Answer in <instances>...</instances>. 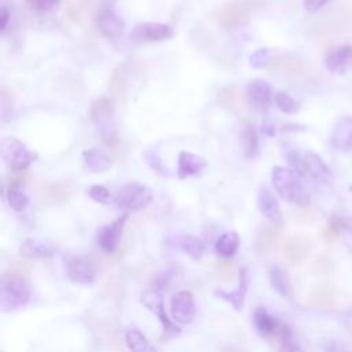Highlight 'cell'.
I'll return each instance as SVG.
<instances>
[{"label": "cell", "mask_w": 352, "mask_h": 352, "mask_svg": "<svg viewBox=\"0 0 352 352\" xmlns=\"http://www.w3.org/2000/svg\"><path fill=\"white\" fill-rule=\"evenodd\" d=\"M272 184L282 199L298 206H307L309 204V191L294 169L274 166Z\"/></svg>", "instance_id": "6da1fadb"}, {"label": "cell", "mask_w": 352, "mask_h": 352, "mask_svg": "<svg viewBox=\"0 0 352 352\" xmlns=\"http://www.w3.org/2000/svg\"><path fill=\"white\" fill-rule=\"evenodd\" d=\"M265 7V0H228L212 11V18L224 28H238L249 22L250 16Z\"/></svg>", "instance_id": "7a4b0ae2"}, {"label": "cell", "mask_w": 352, "mask_h": 352, "mask_svg": "<svg viewBox=\"0 0 352 352\" xmlns=\"http://www.w3.org/2000/svg\"><path fill=\"white\" fill-rule=\"evenodd\" d=\"M32 297L29 283L18 274H6L0 285V308L12 312L25 307Z\"/></svg>", "instance_id": "3957f363"}, {"label": "cell", "mask_w": 352, "mask_h": 352, "mask_svg": "<svg viewBox=\"0 0 352 352\" xmlns=\"http://www.w3.org/2000/svg\"><path fill=\"white\" fill-rule=\"evenodd\" d=\"M0 153L11 170H25L37 157L36 153L15 138H4L0 143Z\"/></svg>", "instance_id": "277c9868"}, {"label": "cell", "mask_w": 352, "mask_h": 352, "mask_svg": "<svg viewBox=\"0 0 352 352\" xmlns=\"http://www.w3.org/2000/svg\"><path fill=\"white\" fill-rule=\"evenodd\" d=\"M114 104L110 98H100L91 106V120L100 131L106 144L113 146L117 142V135L113 124Z\"/></svg>", "instance_id": "5b68a950"}, {"label": "cell", "mask_w": 352, "mask_h": 352, "mask_svg": "<svg viewBox=\"0 0 352 352\" xmlns=\"http://www.w3.org/2000/svg\"><path fill=\"white\" fill-rule=\"evenodd\" d=\"M153 199L151 190L140 183L132 182L125 184L116 195V204L128 210H140Z\"/></svg>", "instance_id": "8992f818"}, {"label": "cell", "mask_w": 352, "mask_h": 352, "mask_svg": "<svg viewBox=\"0 0 352 352\" xmlns=\"http://www.w3.org/2000/svg\"><path fill=\"white\" fill-rule=\"evenodd\" d=\"M140 301L160 319L162 324V340H170L180 334V329L169 319L168 314L165 312L161 293L155 290H144L140 296Z\"/></svg>", "instance_id": "52a82bcc"}, {"label": "cell", "mask_w": 352, "mask_h": 352, "mask_svg": "<svg viewBox=\"0 0 352 352\" xmlns=\"http://www.w3.org/2000/svg\"><path fill=\"white\" fill-rule=\"evenodd\" d=\"M169 307H170L172 318L177 323L187 324L195 319L197 308H195L194 297H192L191 292H188V290L176 292L170 297Z\"/></svg>", "instance_id": "ba28073f"}, {"label": "cell", "mask_w": 352, "mask_h": 352, "mask_svg": "<svg viewBox=\"0 0 352 352\" xmlns=\"http://www.w3.org/2000/svg\"><path fill=\"white\" fill-rule=\"evenodd\" d=\"M253 323H254L256 330L263 337H268V338H272L276 341H279L287 333L286 330L290 329L286 324H283L282 322H279L276 318L270 315L267 312V309L263 307L256 308V311L253 314Z\"/></svg>", "instance_id": "9c48e42d"}, {"label": "cell", "mask_w": 352, "mask_h": 352, "mask_svg": "<svg viewBox=\"0 0 352 352\" xmlns=\"http://www.w3.org/2000/svg\"><path fill=\"white\" fill-rule=\"evenodd\" d=\"M173 36L170 26L157 22H146L136 25L131 33L129 38L133 43H148V41H161L168 40Z\"/></svg>", "instance_id": "30bf717a"}, {"label": "cell", "mask_w": 352, "mask_h": 352, "mask_svg": "<svg viewBox=\"0 0 352 352\" xmlns=\"http://www.w3.org/2000/svg\"><path fill=\"white\" fill-rule=\"evenodd\" d=\"M73 194V187L67 182H47L37 190V199L43 205H59Z\"/></svg>", "instance_id": "8fae6325"}, {"label": "cell", "mask_w": 352, "mask_h": 352, "mask_svg": "<svg viewBox=\"0 0 352 352\" xmlns=\"http://www.w3.org/2000/svg\"><path fill=\"white\" fill-rule=\"evenodd\" d=\"M67 278L74 283L89 285L96 279V270L92 263L82 257H69L65 260Z\"/></svg>", "instance_id": "7c38bea8"}, {"label": "cell", "mask_w": 352, "mask_h": 352, "mask_svg": "<svg viewBox=\"0 0 352 352\" xmlns=\"http://www.w3.org/2000/svg\"><path fill=\"white\" fill-rule=\"evenodd\" d=\"M126 219H128V213H124L117 220H114L113 223L102 227L98 231L96 241H98V245L100 246V249L103 252L113 253L117 249V246L120 243V239H121V235H122L124 226L126 223Z\"/></svg>", "instance_id": "4fadbf2b"}, {"label": "cell", "mask_w": 352, "mask_h": 352, "mask_svg": "<svg viewBox=\"0 0 352 352\" xmlns=\"http://www.w3.org/2000/svg\"><path fill=\"white\" fill-rule=\"evenodd\" d=\"M246 98L248 103L252 104L257 111L265 113L270 109L272 100L271 85L265 80L256 78L246 88Z\"/></svg>", "instance_id": "5bb4252c"}, {"label": "cell", "mask_w": 352, "mask_h": 352, "mask_svg": "<svg viewBox=\"0 0 352 352\" xmlns=\"http://www.w3.org/2000/svg\"><path fill=\"white\" fill-rule=\"evenodd\" d=\"M249 271L248 268H241L239 272H238V286L234 289V290H223V289H216L214 290V294L230 302L235 311H241L243 309V304H245V296H246V292H248V287H249Z\"/></svg>", "instance_id": "9a60e30c"}, {"label": "cell", "mask_w": 352, "mask_h": 352, "mask_svg": "<svg viewBox=\"0 0 352 352\" xmlns=\"http://www.w3.org/2000/svg\"><path fill=\"white\" fill-rule=\"evenodd\" d=\"M324 66L329 72L344 74L352 66V45H340L330 50L324 56Z\"/></svg>", "instance_id": "2e32d148"}, {"label": "cell", "mask_w": 352, "mask_h": 352, "mask_svg": "<svg viewBox=\"0 0 352 352\" xmlns=\"http://www.w3.org/2000/svg\"><path fill=\"white\" fill-rule=\"evenodd\" d=\"M330 142L338 151H348L352 148V116H344L334 124Z\"/></svg>", "instance_id": "e0dca14e"}, {"label": "cell", "mask_w": 352, "mask_h": 352, "mask_svg": "<svg viewBox=\"0 0 352 352\" xmlns=\"http://www.w3.org/2000/svg\"><path fill=\"white\" fill-rule=\"evenodd\" d=\"M257 205L261 214L270 220L274 226L279 227L282 224V212L275 195L267 188L261 187L257 194Z\"/></svg>", "instance_id": "ac0fdd59"}, {"label": "cell", "mask_w": 352, "mask_h": 352, "mask_svg": "<svg viewBox=\"0 0 352 352\" xmlns=\"http://www.w3.org/2000/svg\"><path fill=\"white\" fill-rule=\"evenodd\" d=\"M311 250H312V242L308 236H304V235L290 236L283 246L285 257L293 264H298L302 260H305L309 256Z\"/></svg>", "instance_id": "d6986e66"}, {"label": "cell", "mask_w": 352, "mask_h": 352, "mask_svg": "<svg viewBox=\"0 0 352 352\" xmlns=\"http://www.w3.org/2000/svg\"><path fill=\"white\" fill-rule=\"evenodd\" d=\"M217 100L219 104L227 111H235L241 107H245L248 103L246 94H243L242 89L234 84L220 88L217 92Z\"/></svg>", "instance_id": "ffe728a7"}, {"label": "cell", "mask_w": 352, "mask_h": 352, "mask_svg": "<svg viewBox=\"0 0 352 352\" xmlns=\"http://www.w3.org/2000/svg\"><path fill=\"white\" fill-rule=\"evenodd\" d=\"M96 25L100 33L111 40H117L124 30V22L111 10H103L98 14Z\"/></svg>", "instance_id": "44dd1931"}, {"label": "cell", "mask_w": 352, "mask_h": 352, "mask_svg": "<svg viewBox=\"0 0 352 352\" xmlns=\"http://www.w3.org/2000/svg\"><path fill=\"white\" fill-rule=\"evenodd\" d=\"M206 166V161L190 151H180L179 153V162H177V175L180 179H186L188 176L199 173Z\"/></svg>", "instance_id": "7402d4cb"}, {"label": "cell", "mask_w": 352, "mask_h": 352, "mask_svg": "<svg viewBox=\"0 0 352 352\" xmlns=\"http://www.w3.org/2000/svg\"><path fill=\"white\" fill-rule=\"evenodd\" d=\"M305 172L318 182H327L331 176L330 168L316 153H305L304 155Z\"/></svg>", "instance_id": "603a6c76"}, {"label": "cell", "mask_w": 352, "mask_h": 352, "mask_svg": "<svg viewBox=\"0 0 352 352\" xmlns=\"http://www.w3.org/2000/svg\"><path fill=\"white\" fill-rule=\"evenodd\" d=\"M85 166L94 173L107 172L111 168V158L99 148H89L82 153Z\"/></svg>", "instance_id": "cb8c5ba5"}, {"label": "cell", "mask_w": 352, "mask_h": 352, "mask_svg": "<svg viewBox=\"0 0 352 352\" xmlns=\"http://www.w3.org/2000/svg\"><path fill=\"white\" fill-rule=\"evenodd\" d=\"M19 252L22 256L28 258H47L54 254L52 246L36 239H29V238L21 243Z\"/></svg>", "instance_id": "d4e9b609"}, {"label": "cell", "mask_w": 352, "mask_h": 352, "mask_svg": "<svg viewBox=\"0 0 352 352\" xmlns=\"http://www.w3.org/2000/svg\"><path fill=\"white\" fill-rule=\"evenodd\" d=\"M270 283L274 290L280 294L282 297H289L292 293V285L287 274L278 265H271L268 270Z\"/></svg>", "instance_id": "484cf974"}, {"label": "cell", "mask_w": 352, "mask_h": 352, "mask_svg": "<svg viewBox=\"0 0 352 352\" xmlns=\"http://www.w3.org/2000/svg\"><path fill=\"white\" fill-rule=\"evenodd\" d=\"M267 69L271 73L280 72V73H289V74H300L307 72L309 66L305 62L297 60V59H274L267 65Z\"/></svg>", "instance_id": "4316f807"}, {"label": "cell", "mask_w": 352, "mask_h": 352, "mask_svg": "<svg viewBox=\"0 0 352 352\" xmlns=\"http://www.w3.org/2000/svg\"><path fill=\"white\" fill-rule=\"evenodd\" d=\"M241 146L242 151L248 158H252L257 153L258 147V138L254 126L250 122H245L241 131Z\"/></svg>", "instance_id": "83f0119b"}, {"label": "cell", "mask_w": 352, "mask_h": 352, "mask_svg": "<svg viewBox=\"0 0 352 352\" xmlns=\"http://www.w3.org/2000/svg\"><path fill=\"white\" fill-rule=\"evenodd\" d=\"M239 246V236L235 231H227L223 235H220V238L216 242V252L228 258L232 257Z\"/></svg>", "instance_id": "f1b7e54d"}, {"label": "cell", "mask_w": 352, "mask_h": 352, "mask_svg": "<svg viewBox=\"0 0 352 352\" xmlns=\"http://www.w3.org/2000/svg\"><path fill=\"white\" fill-rule=\"evenodd\" d=\"M125 344L131 352H157L148 340L136 329L125 333Z\"/></svg>", "instance_id": "f546056e"}, {"label": "cell", "mask_w": 352, "mask_h": 352, "mask_svg": "<svg viewBox=\"0 0 352 352\" xmlns=\"http://www.w3.org/2000/svg\"><path fill=\"white\" fill-rule=\"evenodd\" d=\"M349 231V224L348 220L340 214H333L329 220L327 224L323 230V238L327 242L334 241L340 234Z\"/></svg>", "instance_id": "4dcf8cb0"}, {"label": "cell", "mask_w": 352, "mask_h": 352, "mask_svg": "<svg viewBox=\"0 0 352 352\" xmlns=\"http://www.w3.org/2000/svg\"><path fill=\"white\" fill-rule=\"evenodd\" d=\"M176 243L184 253H187L194 260L199 258L205 249L204 242L194 235H180V236H177Z\"/></svg>", "instance_id": "1f68e13d"}, {"label": "cell", "mask_w": 352, "mask_h": 352, "mask_svg": "<svg viewBox=\"0 0 352 352\" xmlns=\"http://www.w3.org/2000/svg\"><path fill=\"white\" fill-rule=\"evenodd\" d=\"M6 197H7V202H8L10 208L16 212L26 209V206L29 204V199H28L26 194L23 192L22 186H18V184H8Z\"/></svg>", "instance_id": "d6a6232c"}, {"label": "cell", "mask_w": 352, "mask_h": 352, "mask_svg": "<svg viewBox=\"0 0 352 352\" xmlns=\"http://www.w3.org/2000/svg\"><path fill=\"white\" fill-rule=\"evenodd\" d=\"M274 100H275V104L276 107L286 113V114H294L298 111L300 109V104L297 100H294L289 94L286 92H276L275 96H274Z\"/></svg>", "instance_id": "836d02e7"}, {"label": "cell", "mask_w": 352, "mask_h": 352, "mask_svg": "<svg viewBox=\"0 0 352 352\" xmlns=\"http://www.w3.org/2000/svg\"><path fill=\"white\" fill-rule=\"evenodd\" d=\"M88 195L99 202V204H109L111 197H110V191L104 187V186H99V184H95V186H91L88 188Z\"/></svg>", "instance_id": "e575fe53"}, {"label": "cell", "mask_w": 352, "mask_h": 352, "mask_svg": "<svg viewBox=\"0 0 352 352\" xmlns=\"http://www.w3.org/2000/svg\"><path fill=\"white\" fill-rule=\"evenodd\" d=\"M25 1L32 10L38 12L50 11L60 3V0H25Z\"/></svg>", "instance_id": "d590c367"}, {"label": "cell", "mask_w": 352, "mask_h": 352, "mask_svg": "<svg viewBox=\"0 0 352 352\" xmlns=\"http://www.w3.org/2000/svg\"><path fill=\"white\" fill-rule=\"evenodd\" d=\"M270 50L267 48H260L257 50L252 56H250V65L253 67H261V66H267L271 60H270Z\"/></svg>", "instance_id": "8d00e7d4"}, {"label": "cell", "mask_w": 352, "mask_h": 352, "mask_svg": "<svg viewBox=\"0 0 352 352\" xmlns=\"http://www.w3.org/2000/svg\"><path fill=\"white\" fill-rule=\"evenodd\" d=\"M217 271L220 274V278L224 282H231L234 278V274H235V267L232 263L221 260L217 263Z\"/></svg>", "instance_id": "74e56055"}, {"label": "cell", "mask_w": 352, "mask_h": 352, "mask_svg": "<svg viewBox=\"0 0 352 352\" xmlns=\"http://www.w3.org/2000/svg\"><path fill=\"white\" fill-rule=\"evenodd\" d=\"M287 161L290 162V165L293 166V169H294L300 176L307 175V172H305V165H304V157H301L297 151L289 153V154H287Z\"/></svg>", "instance_id": "f35d334b"}, {"label": "cell", "mask_w": 352, "mask_h": 352, "mask_svg": "<svg viewBox=\"0 0 352 352\" xmlns=\"http://www.w3.org/2000/svg\"><path fill=\"white\" fill-rule=\"evenodd\" d=\"M144 158H146V161H147V164L150 165V168L151 169H154L155 172H158L160 175H165L166 172V169L164 168V165H162V161L153 153V151H147L146 154H144Z\"/></svg>", "instance_id": "ab89813d"}, {"label": "cell", "mask_w": 352, "mask_h": 352, "mask_svg": "<svg viewBox=\"0 0 352 352\" xmlns=\"http://www.w3.org/2000/svg\"><path fill=\"white\" fill-rule=\"evenodd\" d=\"M329 0H302V7L308 12H316L319 11Z\"/></svg>", "instance_id": "60d3db41"}, {"label": "cell", "mask_w": 352, "mask_h": 352, "mask_svg": "<svg viewBox=\"0 0 352 352\" xmlns=\"http://www.w3.org/2000/svg\"><path fill=\"white\" fill-rule=\"evenodd\" d=\"M122 85H124L122 78L117 73H114L113 77L109 80V89H111L116 95H118L122 91Z\"/></svg>", "instance_id": "b9f144b4"}, {"label": "cell", "mask_w": 352, "mask_h": 352, "mask_svg": "<svg viewBox=\"0 0 352 352\" xmlns=\"http://www.w3.org/2000/svg\"><path fill=\"white\" fill-rule=\"evenodd\" d=\"M279 352H304V351H301L293 341H289L279 346Z\"/></svg>", "instance_id": "7bdbcfd3"}, {"label": "cell", "mask_w": 352, "mask_h": 352, "mask_svg": "<svg viewBox=\"0 0 352 352\" xmlns=\"http://www.w3.org/2000/svg\"><path fill=\"white\" fill-rule=\"evenodd\" d=\"M66 11H67V15H69V18H70V19H73L74 22H77V21H78L80 12H78V8H77V7H73V4H72V3H69V4H67Z\"/></svg>", "instance_id": "ee69618b"}, {"label": "cell", "mask_w": 352, "mask_h": 352, "mask_svg": "<svg viewBox=\"0 0 352 352\" xmlns=\"http://www.w3.org/2000/svg\"><path fill=\"white\" fill-rule=\"evenodd\" d=\"M8 16H10V12H8V8L6 6H3L1 8V32H4L7 29V25H8Z\"/></svg>", "instance_id": "f6af8a7d"}, {"label": "cell", "mask_w": 352, "mask_h": 352, "mask_svg": "<svg viewBox=\"0 0 352 352\" xmlns=\"http://www.w3.org/2000/svg\"><path fill=\"white\" fill-rule=\"evenodd\" d=\"M349 191H351V192H352V183H351V184H349Z\"/></svg>", "instance_id": "bcb514c9"}]
</instances>
